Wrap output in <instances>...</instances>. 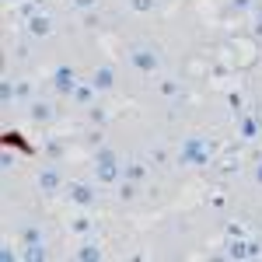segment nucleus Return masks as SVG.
<instances>
[{
    "instance_id": "nucleus-1",
    "label": "nucleus",
    "mask_w": 262,
    "mask_h": 262,
    "mask_svg": "<svg viewBox=\"0 0 262 262\" xmlns=\"http://www.w3.org/2000/svg\"><path fill=\"white\" fill-rule=\"evenodd\" d=\"M95 161H98V182H116L119 179V161H116V154H112L108 147H101Z\"/></svg>"
},
{
    "instance_id": "nucleus-2",
    "label": "nucleus",
    "mask_w": 262,
    "mask_h": 262,
    "mask_svg": "<svg viewBox=\"0 0 262 262\" xmlns=\"http://www.w3.org/2000/svg\"><path fill=\"white\" fill-rule=\"evenodd\" d=\"M60 185H63V175H60V168H42L39 171V189L46 192V196H56L60 192Z\"/></svg>"
},
{
    "instance_id": "nucleus-3",
    "label": "nucleus",
    "mask_w": 262,
    "mask_h": 262,
    "mask_svg": "<svg viewBox=\"0 0 262 262\" xmlns=\"http://www.w3.org/2000/svg\"><path fill=\"white\" fill-rule=\"evenodd\" d=\"M129 60H133V67L143 70V74H154V67H158L154 49H133V53H129Z\"/></svg>"
},
{
    "instance_id": "nucleus-4",
    "label": "nucleus",
    "mask_w": 262,
    "mask_h": 262,
    "mask_svg": "<svg viewBox=\"0 0 262 262\" xmlns=\"http://www.w3.org/2000/svg\"><path fill=\"white\" fill-rule=\"evenodd\" d=\"M112 84H116V70H112V67H101V70L91 74V88H95V91H108Z\"/></svg>"
},
{
    "instance_id": "nucleus-5",
    "label": "nucleus",
    "mask_w": 262,
    "mask_h": 262,
    "mask_svg": "<svg viewBox=\"0 0 262 262\" xmlns=\"http://www.w3.org/2000/svg\"><path fill=\"white\" fill-rule=\"evenodd\" d=\"M67 196H70L74 203H81V206H91V203H95V192H91L88 185H81V182L67 185Z\"/></svg>"
},
{
    "instance_id": "nucleus-6",
    "label": "nucleus",
    "mask_w": 262,
    "mask_h": 262,
    "mask_svg": "<svg viewBox=\"0 0 262 262\" xmlns=\"http://www.w3.org/2000/svg\"><path fill=\"white\" fill-rule=\"evenodd\" d=\"M28 32L39 39V35H49L53 32V21L46 18V14H32V21H28Z\"/></svg>"
},
{
    "instance_id": "nucleus-7",
    "label": "nucleus",
    "mask_w": 262,
    "mask_h": 262,
    "mask_svg": "<svg viewBox=\"0 0 262 262\" xmlns=\"http://www.w3.org/2000/svg\"><path fill=\"white\" fill-rule=\"evenodd\" d=\"M74 70H67V67H60V70H56V88H60V91H74Z\"/></svg>"
},
{
    "instance_id": "nucleus-8",
    "label": "nucleus",
    "mask_w": 262,
    "mask_h": 262,
    "mask_svg": "<svg viewBox=\"0 0 262 262\" xmlns=\"http://www.w3.org/2000/svg\"><path fill=\"white\" fill-rule=\"evenodd\" d=\"M126 4H129L137 14H150V11L158 7V0H126Z\"/></svg>"
},
{
    "instance_id": "nucleus-9",
    "label": "nucleus",
    "mask_w": 262,
    "mask_h": 262,
    "mask_svg": "<svg viewBox=\"0 0 262 262\" xmlns=\"http://www.w3.org/2000/svg\"><path fill=\"white\" fill-rule=\"evenodd\" d=\"M242 133L248 137V140H252V137L259 133V126H255V119H242Z\"/></svg>"
},
{
    "instance_id": "nucleus-10",
    "label": "nucleus",
    "mask_w": 262,
    "mask_h": 262,
    "mask_svg": "<svg viewBox=\"0 0 262 262\" xmlns=\"http://www.w3.org/2000/svg\"><path fill=\"white\" fill-rule=\"evenodd\" d=\"M77 255H81V259H98L101 252H98V248H95V245H84V248H81V252H77Z\"/></svg>"
},
{
    "instance_id": "nucleus-11",
    "label": "nucleus",
    "mask_w": 262,
    "mask_h": 262,
    "mask_svg": "<svg viewBox=\"0 0 262 262\" xmlns=\"http://www.w3.org/2000/svg\"><path fill=\"white\" fill-rule=\"evenodd\" d=\"M70 4H74V7H81V11H88V7H95L98 0H70Z\"/></svg>"
},
{
    "instance_id": "nucleus-12",
    "label": "nucleus",
    "mask_w": 262,
    "mask_h": 262,
    "mask_svg": "<svg viewBox=\"0 0 262 262\" xmlns=\"http://www.w3.org/2000/svg\"><path fill=\"white\" fill-rule=\"evenodd\" d=\"M133 196H137V189H133L129 182H126V185H122V200H133Z\"/></svg>"
},
{
    "instance_id": "nucleus-13",
    "label": "nucleus",
    "mask_w": 262,
    "mask_h": 262,
    "mask_svg": "<svg viewBox=\"0 0 262 262\" xmlns=\"http://www.w3.org/2000/svg\"><path fill=\"white\" fill-rule=\"evenodd\" d=\"M255 182H259V185H262V161L255 164Z\"/></svg>"
}]
</instances>
